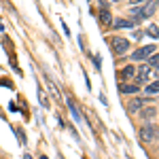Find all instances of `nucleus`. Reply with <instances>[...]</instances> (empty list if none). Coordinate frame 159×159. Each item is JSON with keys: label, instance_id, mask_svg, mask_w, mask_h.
<instances>
[{"label": "nucleus", "instance_id": "8", "mask_svg": "<svg viewBox=\"0 0 159 159\" xmlns=\"http://www.w3.org/2000/svg\"><path fill=\"white\" fill-rule=\"evenodd\" d=\"M136 19H117L115 21V28H134Z\"/></svg>", "mask_w": 159, "mask_h": 159}, {"label": "nucleus", "instance_id": "17", "mask_svg": "<svg viewBox=\"0 0 159 159\" xmlns=\"http://www.w3.org/2000/svg\"><path fill=\"white\" fill-rule=\"evenodd\" d=\"M155 136H157V140H159V127H155Z\"/></svg>", "mask_w": 159, "mask_h": 159}, {"label": "nucleus", "instance_id": "19", "mask_svg": "<svg viewBox=\"0 0 159 159\" xmlns=\"http://www.w3.org/2000/svg\"><path fill=\"white\" fill-rule=\"evenodd\" d=\"M57 159H64V157H61V155H57Z\"/></svg>", "mask_w": 159, "mask_h": 159}, {"label": "nucleus", "instance_id": "11", "mask_svg": "<svg viewBox=\"0 0 159 159\" xmlns=\"http://www.w3.org/2000/svg\"><path fill=\"white\" fill-rule=\"evenodd\" d=\"M144 91H147L148 96H155V93H159V79H157V81H153L151 85H147V89H144Z\"/></svg>", "mask_w": 159, "mask_h": 159}, {"label": "nucleus", "instance_id": "20", "mask_svg": "<svg viewBox=\"0 0 159 159\" xmlns=\"http://www.w3.org/2000/svg\"><path fill=\"white\" fill-rule=\"evenodd\" d=\"M157 76H159V66H157Z\"/></svg>", "mask_w": 159, "mask_h": 159}, {"label": "nucleus", "instance_id": "3", "mask_svg": "<svg viewBox=\"0 0 159 159\" xmlns=\"http://www.w3.org/2000/svg\"><path fill=\"white\" fill-rule=\"evenodd\" d=\"M155 53V47L153 45H148V47H142V49H138L132 53V60H147V57H151Z\"/></svg>", "mask_w": 159, "mask_h": 159}, {"label": "nucleus", "instance_id": "6", "mask_svg": "<svg viewBox=\"0 0 159 159\" xmlns=\"http://www.w3.org/2000/svg\"><path fill=\"white\" fill-rule=\"evenodd\" d=\"M100 21H102L104 25H110V21H112V17H110V11L106 9V4H104V2L100 4Z\"/></svg>", "mask_w": 159, "mask_h": 159}, {"label": "nucleus", "instance_id": "7", "mask_svg": "<svg viewBox=\"0 0 159 159\" xmlns=\"http://www.w3.org/2000/svg\"><path fill=\"white\" fill-rule=\"evenodd\" d=\"M144 102H151V100H132V104H129V112H138V110H142V104H144Z\"/></svg>", "mask_w": 159, "mask_h": 159}, {"label": "nucleus", "instance_id": "5", "mask_svg": "<svg viewBox=\"0 0 159 159\" xmlns=\"http://www.w3.org/2000/svg\"><path fill=\"white\" fill-rule=\"evenodd\" d=\"M140 138H142L144 142H151V140L155 138V127H153V125H144V127H140Z\"/></svg>", "mask_w": 159, "mask_h": 159}, {"label": "nucleus", "instance_id": "15", "mask_svg": "<svg viewBox=\"0 0 159 159\" xmlns=\"http://www.w3.org/2000/svg\"><path fill=\"white\" fill-rule=\"evenodd\" d=\"M148 66H151V68H157V66H159V53H157V55H151V61H148Z\"/></svg>", "mask_w": 159, "mask_h": 159}, {"label": "nucleus", "instance_id": "1", "mask_svg": "<svg viewBox=\"0 0 159 159\" xmlns=\"http://www.w3.org/2000/svg\"><path fill=\"white\" fill-rule=\"evenodd\" d=\"M155 9H157V4H155V0H148L144 7H140V9H134V19H147V17H151L153 13H155Z\"/></svg>", "mask_w": 159, "mask_h": 159}, {"label": "nucleus", "instance_id": "4", "mask_svg": "<svg viewBox=\"0 0 159 159\" xmlns=\"http://www.w3.org/2000/svg\"><path fill=\"white\" fill-rule=\"evenodd\" d=\"M148 74H151V66H148V64H142L140 70L136 72V81H138V85H144V83H147Z\"/></svg>", "mask_w": 159, "mask_h": 159}, {"label": "nucleus", "instance_id": "10", "mask_svg": "<svg viewBox=\"0 0 159 159\" xmlns=\"http://www.w3.org/2000/svg\"><path fill=\"white\" fill-rule=\"evenodd\" d=\"M66 102H68V108H70V112H72V117L76 119V121H81V115H79V108H76V104H74V100H72V98H68Z\"/></svg>", "mask_w": 159, "mask_h": 159}, {"label": "nucleus", "instance_id": "16", "mask_svg": "<svg viewBox=\"0 0 159 159\" xmlns=\"http://www.w3.org/2000/svg\"><path fill=\"white\" fill-rule=\"evenodd\" d=\"M132 4H142V2H147V0H129Z\"/></svg>", "mask_w": 159, "mask_h": 159}, {"label": "nucleus", "instance_id": "14", "mask_svg": "<svg viewBox=\"0 0 159 159\" xmlns=\"http://www.w3.org/2000/svg\"><path fill=\"white\" fill-rule=\"evenodd\" d=\"M155 112H157L155 108H144V110H140V115H142V117H147V119H151V117H155Z\"/></svg>", "mask_w": 159, "mask_h": 159}, {"label": "nucleus", "instance_id": "21", "mask_svg": "<svg viewBox=\"0 0 159 159\" xmlns=\"http://www.w3.org/2000/svg\"><path fill=\"white\" fill-rule=\"evenodd\" d=\"M155 4H157V7H159V0H157V2H155Z\"/></svg>", "mask_w": 159, "mask_h": 159}, {"label": "nucleus", "instance_id": "13", "mask_svg": "<svg viewBox=\"0 0 159 159\" xmlns=\"http://www.w3.org/2000/svg\"><path fill=\"white\" fill-rule=\"evenodd\" d=\"M147 34H148V36H153V38H159V25L151 24V25L147 28Z\"/></svg>", "mask_w": 159, "mask_h": 159}, {"label": "nucleus", "instance_id": "12", "mask_svg": "<svg viewBox=\"0 0 159 159\" xmlns=\"http://www.w3.org/2000/svg\"><path fill=\"white\" fill-rule=\"evenodd\" d=\"M134 66H125V68H123L121 72H119V76H121V79H129V76H134Z\"/></svg>", "mask_w": 159, "mask_h": 159}, {"label": "nucleus", "instance_id": "18", "mask_svg": "<svg viewBox=\"0 0 159 159\" xmlns=\"http://www.w3.org/2000/svg\"><path fill=\"white\" fill-rule=\"evenodd\" d=\"M24 159H32V157H30V155H24Z\"/></svg>", "mask_w": 159, "mask_h": 159}, {"label": "nucleus", "instance_id": "9", "mask_svg": "<svg viewBox=\"0 0 159 159\" xmlns=\"http://www.w3.org/2000/svg\"><path fill=\"white\" fill-rule=\"evenodd\" d=\"M119 91L121 93H136V91H140V85L136 83V85H119Z\"/></svg>", "mask_w": 159, "mask_h": 159}, {"label": "nucleus", "instance_id": "2", "mask_svg": "<svg viewBox=\"0 0 159 159\" xmlns=\"http://www.w3.org/2000/svg\"><path fill=\"white\" fill-rule=\"evenodd\" d=\"M110 45H112V51H115V53H119V55L129 49V40H125V38H121V36H112Z\"/></svg>", "mask_w": 159, "mask_h": 159}]
</instances>
